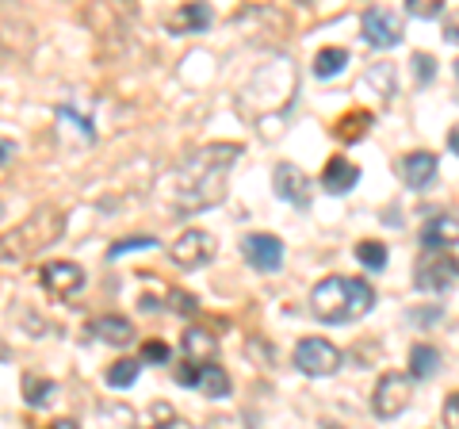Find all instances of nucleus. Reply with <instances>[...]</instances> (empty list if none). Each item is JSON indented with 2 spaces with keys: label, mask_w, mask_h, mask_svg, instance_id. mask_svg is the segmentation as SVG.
I'll return each mask as SVG.
<instances>
[{
  "label": "nucleus",
  "mask_w": 459,
  "mask_h": 429,
  "mask_svg": "<svg viewBox=\"0 0 459 429\" xmlns=\"http://www.w3.org/2000/svg\"><path fill=\"white\" fill-rule=\"evenodd\" d=\"M440 349L433 346H413L410 349V380H433L440 372Z\"/></svg>",
  "instance_id": "6ab92c4d"
},
{
  "label": "nucleus",
  "mask_w": 459,
  "mask_h": 429,
  "mask_svg": "<svg viewBox=\"0 0 459 429\" xmlns=\"http://www.w3.org/2000/svg\"><path fill=\"white\" fill-rule=\"evenodd\" d=\"M165 307H169L172 314H184V319H188V314H195V311H199V299H195L192 292L169 288V295H165Z\"/></svg>",
  "instance_id": "a878e982"
},
{
  "label": "nucleus",
  "mask_w": 459,
  "mask_h": 429,
  "mask_svg": "<svg viewBox=\"0 0 459 429\" xmlns=\"http://www.w3.org/2000/svg\"><path fill=\"white\" fill-rule=\"evenodd\" d=\"M444 42L459 47V8H452L448 16H444Z\"/></svg>",
  "instance_id": "473e14b6"
},
{
  "label": "nucleus",
  "mask_w": 459,
  "mask_h": 429,
  "mask_svg": "<svg viewBox=\"0 0 459 429\" xmlns=\"http://www.w3.org/2000/svg\"><path fill=\"white\" fill-rule=\"evenodd\" d=\"M444 429H459V391L444 398Z\"/></svg>",
  "instance_id": "2f4dec72"
},
{
  "label": "nucleus",
  "mask_w": 459,
  "mask_h": 429,
  "mask_svg": "<svg viewBox=\"0 0 459 429\" xmlns=\"http://www.w3.org/2000/svg\"><path fill=\"white\" fill-rule=\"evenodd\" d=\"M368 81L376 84V89H386V96L394 92V69L391 66H371L368 69Z\"/></svg>",
  "instance_id": "c85d7f7f"
},
{
  "label": "nucleus",
  "mask_w": 459,
  "mask_h": 429,
  "mask_svg": "<svg viewBox=\"0 0 459 429\" xmlns=\"http://www.w3.org/2000/svg\"><path fill=\"white\" fill-rule=\"evenodd\" d=\"M241 253L256 273H276L283 265V241L276 234H246L241 238Z\"/></svg>",
  "instance_id": "9b49d317"
},
{
  "label": "nucleus",
  "mask_w": 459,
  "mask_h": 429,
  "mask_svg": "<svg viewBox=\"0 0 459 429\" xmlns=\"http://www.w3.org/2000/svg\"><path fill=\"white\" fill-rule=\"evenodd\" d=\"M406 12L418 20H437L444 16V0H406Z\"/></svg>",
  "instance_id": "bb28decb"
},
{
  "label": "nucleus",
  "mask_w": 459,
  "mask_h": 429,
  "mask_svg": "<svg viewBox=\"0 0 459 429\" xmlns=\"http://www.w3.org/2000/svg\"><path fill=\"white\" fill-rule=\"evenodd\" d=\"M23 395L31 407H47V398L54 395V383L42 376H23Z\"/></svg>",
  "instance_id": "393cba45"
},
{
  "label": "nucleus",
  "mask_w": 459,
  "mask_h": 429,
  "mask_svg": "<svg viewBox=\"0 0 459 429\" xmlns=\"http://www.w3.org/2000/svg\"><path fill=\"white\" fill-rule=\"evenodd\" d=\"M410 403H413V380L406 372H386L376 383V395H371V414L386 422V418H398Z\"/></svg>",
  "instance_id": "423d86ee"
},
{
  "label": "nucleus",
  "mask_w": 459,
  "mask_h": 429,
  "mask_svg": "<svg viewBox=\"0 0 459 429\" xmlns=\"http://www.w3.org/2000/svg\"><path fill=\"white\" fill-rule=\"evenodd\" d=\"M39 280H42V288H47L50 295L74 299V295H81V288H84V268L74 265V261H50V265H42Z\"/></svg>",
  "instance_id": "9d476101"
},
{
  "label": "nucleus",
  "mask_w": 459,
  "mask_h": 429,
  "mask_svg": "<svg viewBox=\"0 0 459 429\" xmlns=\"http://www.w3.org/2000/svg\"><path fill=\"white\" fill-rule=\"evenodd\" d=\"M165 23L172 35H199L211 27V8L207 4H180L177 12H169Z\"/></svg>",
  "instance_id": "dca6fc26"
},
{
  "label": "nucleus",
  "mask_w": 459,
  "mask_h": 429,
  "mask_svg": "<svg viewBox=\"0 0 459 429\" xmlns=\"http://www.w3.org/2000/svg\"><path fill=\"white\" fill-rule=\"evenodd\" d=\"M169 346L165 341H146V349H142V356L138 361H150V364H169Z\"/></svg>",
  "instance_id": "7c9ffc66"
},
{
  "label": "nucleus",
  "mask_w": 459,
  "mask_h": 429,
  "mask_svg": "<svg viewBox=\"0 0 459 429\" xmlns=\"http://www.w3.org/2000/svg\"><path fill=\"white\" fill-rule=\"evenodd\" d=\"M295 368L303 372V376H314V380L333 376V372L341 368V349L325 337H303L295 346Z\"/></svg>",
  "instance_id": "0eeeda50"
},
{
  "label": "nucleus",
  "mask_w": 459,
  "mask_h": 429,
  "mask_svg": "<svg viewBox=\"0 0 459 429\" xmlns=\"http://www.w3.org/2000/svg\"><path fill=\"white\" fill-rule=\"evenodd\" d=\"M344 66H349V50H344V47H325V50L314 54V74H318L322 81L337 77Z\"/></svg>",
  "instance_id": "412c9836"
},
{
  "label": "nucleus",
  "mask_w": 459,
  "mask_h": 429,
  "mask_svg": "<svg viewBox=\"0 0 459 429\" xmlns=\"http://www.w3.org/2000/svg\"><path fill=\"white\" fill-rule=\"evenodd\" d=\"M437 177V157L429 150H413L402 157V180L410 184V188H429Z\"/></svg>",
  "instance_id": "f3484780"
},
{
  "label": "nucleus",
  "mask_w": 459,
  "mask_h": 429,
  "mask_svg": "<svg viewBox=\"0 0 459 429\" xmlns=\"http://www.w3.org/2000/svg\"><path fill=\"white\" fill-rule=\"evenodd\" d=\"M368 127H371V111H352V116H344L337 123V138L341 142H356V138H364Z\"/></svg>",
  "instance_id": "5701e85b"
},
{
  "label": "nucleus",
  "mask_w": 459,
  "mask_h": 429,
  "mask_svg": "<svg viewBox=\"0 0 459 429\" xmlns=\"http://www.w3.org/2000/svg\"><path fill=\"white\" fill-rule=\"evenodd\" d=\"M184 356H188L192 364L207 368V364H214V356H219V341H214L207 330L192 326V330H184Z\"/></svg>",
  "instance_id": "a211bd4d"
},
{
  "label": "nucleus",
  "mask_w": 459,
  "mask_h": 429,
  "mask_svg": "<svg viewBox=\"0 0 459 429\" xmlns=\"http://www.w3.org/2000/svg\"><path fill=\"white\" fill-rule=\"evenodd\" d=\"M371 307H376V292H371L368 280H356V276H325L310 292L314 319L329 326H344V322L360 319Z\"/></svg>",
  "instance_id": "7ed1b4c3"
},
{
  "label": "nucleus",
  "mask_w": 459,
  "mask_h": 429,
  "mask_svg": "<svg viewBox=\"0 0 459 429\" xmlns=\"http://www.w3.org/2000/svg\"><path fill=\"white\" fill-rule=\"evenodd\" d=\"M131 250H157V238H126V241H115V246L108 250V257H123Z\"/></svg>",
  "instance_id": "cd10ccee"
},
{
  "label": "nucleus",
  "mask_w": 459,
  "mask_h": 429,
  "mask_svg": "<svg viewBox=\"0 0 459 429\" xmlns=\"http://www.w3.org/2000/svg\"><path fill=\"white\" fill-rule=\"evenodd\" d=\"M195 388L211 395V398H222L230 395V372H222L219 364H207V368H199V380H195Z\"/></svg>",
  "instance_id": "4be33fe9"
},
{
  "label": "nucleus",
  "mask_w": 459,
  "mask_h": 429,
  "mask_svg": "<svg viewBox=\"0 0 459 429\" xmlns=\"http://www.w3.org/2000/svg\"><path fill=\"white\" fill-rule=\"evenodd\" d=\"M54 429H81L77 422H69V418H62V422H54Z\"/></svg>",
  "instance_id": "e433bc0d"
},
{
  "label": "nucleus",
  "mask_w": 459,
  "mask_h": 429,
  "mask_svg": "<svg viewBox=\"0 0 459 429\" xmlns=\"http://www.w3.org/2000/svg\"><path fill=\"white\" fill-rule=\"evenodd\" d=\"M138 376H142V361L138 356H123V361H115L104 372V383L108 388H131V383H138Z\"/></svg>",
  "instance_id": "aec40b11"
},
{
  "label": "nucleus",
  "mask_w": 459,
  "mask_h": 429,
  "mask_svg": "<svg viewBox=\"0 0 459 429\" xmlns=\"http://www.w3.org/2000/svg\"><path fill=\"white\" fill-rule=\"evenodd\" d=\"M413 319H418V322H437L440 314H437V307H421V314H413Z\"/></svg>",
  "instance_id": "f704fd0d"
},
{
  "label": "nucleus",
  "mask_w": 459,
  "mask_h": 429,
  "mask_svg": "<svg viewBox=\"0 0 459 429\" xmlns=\"http://www.w3.org/2000/svg\"><path fill=\"white\" fill-rule=\"evenodd\" d=\"M413 284L421 292H452L459 284V261L452 253H421L418 257V268H413Z\"/></svg>",
  "instance_id": "39448f33"
},
{
  "label": "nucleus",
  "mask_w": 459,
  "mask_h": 429,
  "mask_svg": "<svg viewBox=\"0 0 459 429\" xmlns=\"http://www.w3.org/2000/svg\"><path fill=\"white\" fill-rule=\"evenodd\" d=\"M360 31L368 39V47L394 50L402 42V20H398V12H391V8H368L364 20H360Z\"/></svg>",
  "instance_id": "1a4fd4ad"
},
{
  "label": "nucleus",
  "mask_w": 459,
  "mask_h": 429,
  "mask_svg": "<svg viewBox=\"0 0 459 429\" xmlns=\"http://www.w3.org/2000/svg\"><path fill=\"white\" fill-rule=\"evenodd\" d=\"M295 89H299V77H295V62L287 58H272L268 66H261L253 74V81L241 89L238 96V111L246 116L249 123H256V131L268 123V119H283L287 108L295 104Z\"/></svg>",
  "instance_id": "f03ea898"
},
{
  "label": "nucleus",
  "mask_w": 459,
  "mask_h": 429,
  "mask_svg": "<svg viewBox=\"0 0 459 429\" xmlns=\"http://www.w3.org/2000/svg\"><path fill=\"white\" fill-rule=\"evenodd\" d=\"M322 429H341V425H322Z\"/></svg>",
  "instance_id": "4c0bfd02"
},
{
  "label": "nucleus",
  "mask_w": 459,
  "mask_h": 429,
  "mask_svg": "<svg viewBox=\"0 0 459 429\" xmlns=\"http://www.w3.org/2000/svg\"><path fill=\"white\" fill-rule=\"evenodd\" d=\"M272 184H276V196L283 199V204H291V207H310V180H307V173H303L299 165H291V162L276 165V173H272Z\"/></svg>",
  "instance_id": "f8f14e48"
},
{
  "label": "nucleus",
  "mask_w": 459,
  "mask_h": 429,
  "mask_svg": "<svg viewBox=\"0 0 459 429\" xmlns=\"http://www.w3.org/2000/svg\"><path fill=\"white\" fill-rule=\"evenodd\" d=\"M459 241V219L455 214H433L421 226V250L425 253H448Z\"/></svg>",
  "instance_id": "ddd939ff"
},
{
  "label": "nucleus",
  "mask_w": 459,
  "mask_h": 429,
  "mask_svg": "<svg viewBox=\"0 0 459 429\" xmlns=\"http://www.w3.org/2000/svg\"><path fill=\"white\" fill-rule=\"evenodd\" d=\"M448 146H452V153H459V123L452 127V135H448Z\"/></svg>",
  "instance_id": "c9c22d12"
},
{
  "label": "nucleus",
  "mask_w": 459,
  "mask_h": 429,
  "mask_svg": "<svg viewBox=\"0 0 459 429\" xmlns=\"http://www.w3.org/2000/svg\"><path fill=\"white\" fill-rule=\"evenodd\" d=\"M455 77H459V62H455Z\"/></svg>",
  "instance_id": "58836bf2"
},
{
  "label": "nucleus",
  "mask_w": 459,
  "mask_h": 429,
  "mask_svg": "<svg viewBox=\"0 0 459 429\" xmlns=\"http://www.w3.org/2000/svg\"><path fill=\"white\" fill-rule=\"evenodd\" d=\"M356 184H360V169H356L349 157H329V165L322 173V188L329 196H344V192H352Z\"/></svg>",
  "instance_id": "2eb2a0df"
},
{
  "label": "nucleus",
  "mask_w": 459,
  "mask_h": 429,
  "mask_svg": "<svg viewBox=\"0 0 459 429\" xmlns=\"http://www.w3.org/2000/svg\"><path fill=\"white\" fill-rule=\"evenodd\" d=\"M12 157H16V146H12L8 138H0V169H4V165L12 162Z\"/></svg>",
  "instance_id": "72a5a7b5"
},
{
  "label": "nucleus",
  "mask_w": 459,
  "mask_h": 429,
  "mask_svg": "<svg viewBox=\"0 0 459 429\" xmlns=\"http://www.w3.org/2000/svg\"><path fill=\"white\" fill-rule=\"evenodd\" d=\"M89 337L104 341V346L123 349V346H131V341H134V322L123 319V314H100V319L89 322Z\"/></svg>",
  "instance_id": "4468645a"
},
{
  "label": "nucleus",
  "mask_w": 459,
  "mask_h": 429,
  "mask_svg": "<svg viewBox=\"0 0 459 429\" xmlns=\"http://www.w3.org/2000/svg\"><path fill=\"white\" fill-rule=\"evenodd\" d=\"M241 157L238 142H211V146L188 153L172 173L157 184V196L172 214H195L226 199L230 169Z\"/></svg>",
  "instance_id": "f257e3e1"
},
{
  "label": "nucleus",
  "mask_w": 459,
  "mask_h": 429,
  "mask_svg": "<svg viewBox=\"0 0 459 429\" xmlns=\"http://www.w3.org/2000/svg\"><path fill=\"white\" fill-rule=\"evenodd\" d=\"M410 66L418 69V81H421V84H429V81L437 77V58H433V54H421V50H418V54H413V62H410Z\"/></svg>",
  "instance_id": "c756f323"
},
{
  "label": "nucleus",
  "mask_w": 459,
  "mask_h": 429,
  "mask_svg": "<svg viewBox=\"0 0 459 429\" xmlns=\"http://www.w3.org/2000/svg\"><path fill=\"white\" fill-rule=\"evenodd\" d=\"M214 250H219L214 234H207V231H184L169 246V257H172V265H180V268H204V265L214 261Z\"/></svg>",
  "instance_id": "6e6552de"
},
{
  "label": "nucleus",
  "mask_w": 459,
  "mask_h": 429,
  "mask_svg": "<svg viewBox=\"0 0 459 429\" xmlns=\"http://www.w3.org/2000/svg\"><path fill=\"white\" fill-rule=\"evenodd\" d=\"M65 231V214L57 207H39L31 211L20 226L0 234V265H23L31 261L35 253L50 250Z\"/></svg>",
  "instance_id": "20e7f679"
},
{
  "label": "nucleus",
  "mask_w": 459,
  "mask_h": 429,
  "mask_svg": "<svg viewBox=\"0 0 459 429\" xmlns=\"http://www.w3.org/2000/svg\"><path fill=\"white\" fill-rule=\"evenodd\" d=\"M356 257H360L364 268H376V273H383L386 261H391V253H386L383 241H360V246H356Z\"/></svg>",
  "instance_id": "b1692460"
}]
</instances>
